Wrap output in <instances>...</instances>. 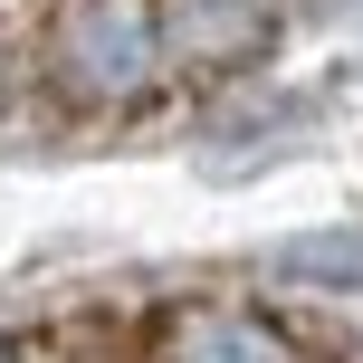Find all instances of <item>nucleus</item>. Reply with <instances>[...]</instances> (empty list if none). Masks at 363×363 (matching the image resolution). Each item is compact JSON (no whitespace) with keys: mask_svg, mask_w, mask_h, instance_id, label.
Returning a JSON list of instances; mask_svg holds the SVG:
<instances>
[{"mask_svg":"<svg viewBox=\"0 0 363 363\" xmlns=\"http://www.w3.org/2000/svg\"><path fill=\"white\" fill-rule=\"evenodd\" d=\"M163 363H296V345L249 306H191V315H172Z\"/></svg>","mask_w":363,"mask_h":363,"instance_id":"7ed1b4c3","label":"nucleus"},{"mask_svg":"<svg viewBox=\"0 0 363 363\" xmlns=\"http://www.w3.org/2000/svg\"><path fill=\"white\" fill-rule=\"evenodd\" d=\"M277 268L335 277V287H363V230H354V239H296V249H277Z\"/></svg>","mask_w":363,"mask_h":363,"instance_id":"20e7f679","label":"nucleus"},{"mask_svg":"<svg viewBox=\"0 0 363 363\" xmlns=\"http://www.w3.org/2000/svg\"><path fill=\"white\" fill-rule=\"evenodd\" d=\"M0 363H19V354H10V345H0Z\"/></svg>","mask_w":363,"mask_h":363,"instance_id":"39448f33","label":"nucleus"},{"mask_svg":"<svg viewBox=\"0 0 363 363\" xmlns=\"http://www.w3.org/2000/svg\"><path fill=\"white\" fill-rule=\"evenodd\" d=\"M48 86L86 115H125L163 77V38H153V0H48Z\"/></svg>","mask_w":363,"mask_h":363,"instance_id":"f257e3e1","label":"nucleus"},{"mask_svg":"<svg viewBox=\"0 0 363 363\" xmlns=\"http://www.w3.org/2000/svg\"><path fill=\"white\" fill-rule=\"evenodd\" d=\"M163 67H249L277 38V0H153Z\"/></svg>","mask_w":363,"mask_h":363,"instance_id":"f03ea898","label":"nucleus"}]
</instances>
